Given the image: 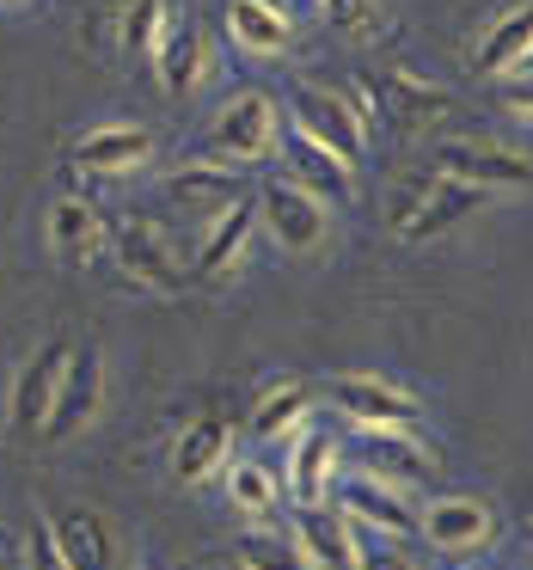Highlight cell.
<instances>
[{"label":"cell","instance_id":"1","mask_svg":"<svg viewBox=\"0 0 533 570\" xmlns=\"http://www.w3.org/2000/svg\"><path fill=\"white\" fill-rule=\"evenodd\" d=\"M349 105L362 111V124L374 129V117H393L398 136H417V129L454 117V99H447L435 80H423L417 68H386V75H349Z\"/></svg>","mask_w":533,"mask_h":570},{"label":"cell","instance_id":"2","mask_svg":"<svg viewBox=\"0 0 533 570\" xmlns=\"http://www.w3.org/2000/svg\"><path fill=\"white\" fill-rule=\"evenodd\" d=\"M203 148H209V160L234 166V173L270 160V154L283 148V105H276V92H264V87L234 92V99H227L221 111L209 117V136H203Z\"/></svg>","mask_w":533,"mask_h":570},{"label":"cell","instance_id":"3","mask_svg":"<svg viewBox=\"0 0 533 570\" xmlns=\"http://www.w3.org/2000/svg\"><path fill=\"white\" fill-rule=\"evenodd\" d=\"M288 124H295V136L319 141V148H332L344 166H362L368 160V124H362V111L349 105L344 87H319V80H295L283 99Z\"/></svg>","mask_w":533,"mask_h":570},{"label":"cell","instance_id":"4","mask_svg":"<svg viewBox=\"0 0 533 570\" xmlns=\"http://www.w3.org/2000/svg\"><path fill=\"white\" fill-rule=\"evenodd\" d=\"M435 173L484 190V197H503V190H533V154L509 148V141H484V136H454L435 148Z\"/></svg>","mask_w":533,"mask_h":570},{"label":"cell","instance_id":"5","mask_svg":"<svg viewBox=\"0 0 533 570\" xmlns=\"http://www.w3.org/2000/svg\"><path fill=\"white\" fill-rule=\"evenodd\" d=\"M325 399H332V411L344 417L349 435H362V430L417 435L423 430V399L405 393V386H393V381H381V374H337Z\"/></svg>","mask_w":533,"mask_h":570},{"label":"cell","instance_id":"6","mask_svg":"<svg viewBox=\"0 0 533 570\" xmlns=\"http://www.w3.org/2000/svg\"><path fill=\"white\" fill-rule=\"evenodd\" d=\"M111 258H117V271L136 276L154 295H185L190 288V271L172 252V239L154 222H141V215H111Z\"/></svg>","mask_w":533,"mask_h":570},{"label":"cell","instance_id":"7","mask_svg":"<svg viewBox=\"0 0 533 570\" xmlns=\"http://www.w3.org/2000/svg\"><path fill=\"white\" fill-rule=\"evenodd\" d=\"M68 356H75V344H68V337H50V344H38L26 356V368L13 374V393H7V423H13L19 442H43V423H50L56 393H62Z\"/></svg>","mask_w":533,"mask_h":570},{"label":"cell","instance_id":"8","mask_svg":"<svg viewBox=\"0 0 533 570\" xmlns=\"http://www.w3.org/2000/svg\"><path fill=\"white\" fill-rule=\"evenodd\" d=\"M337 472H344V448H337V435L325 430L319 417H307L295 435H288L283 497H288L295 509H319V503H332V491H337Z\"/></svg>","mask_w":533,"mask_h":570},{"label":"cell","instance_id":"9","mask_svg":"<svg viewBox=\"0 0 533 570\" xmlns=\"http://www.w3.org/2000/svg\"><path fill=\"white\" fill-rule=\"evenodd\" d=\"M251 239H258V203L239 197L234 209H221L215 222H203L197 258H190V283H234L251 264Z\"/></svg>","mask_w":533,"mask_h":570},{"label":"cell","instance_id":"10","mask_svg":"<svg viewBox=\"0 0 533 570\" xmlns=\"http://www.w3.org/2000/svg\"><path fill=\"white\" fill-rule=\"evenodd\" d=\"M43 239H50V252L68 271H87V264H99L105 252H111V215H105L99 203H87L80 190H62V197L43 209Z\"/></svg>","mask_w":533,"mask_h":570},{"label":"cell","instance_id":"11","mask_svg":"<svg viewBox=\"0 0 533 570\" xmlns=\"http://www.w3.org/2000/svg\"><path fill=\"white\" fill-rule=\"evenodd\" d=\"M258 234H270L283 252H319L325 246V203L307 197L300 185H288V178H264L258 197Z\"/></svg>","mask_w":533,"mask_h":570},{"label":"cell","instance_id":"12","mask_svg":"<svg viewBox=\"0 0 533 570\" xmlns=\"http://www.w3.org/2000/svg\"><path fill=\"white\" fill-rule=\"evenodd\" d=\"M332 509L349 515L356 528H374V533H393V540H411L417 533V509L398 484L374 479V472H337V491H332Z\"/></svg>","mask_w":533,"mask_h":570},{"label":"cell","instance_id":"13","mask_svg":"<svg viewBox=\"0 0 533 570\" xmlns=\"http://www.w3.org/2000/svg\"><path fill=\"white\" fill-rule=\"evenodd\" d=\"M148 160H154V129L124 124V117L68 141V166L87 173V178H129V173H141Z\"/></svg>","mask_w":533,"mask_h":570},{"label":"cell","instance_id":"14","mask_svg":"<svg viewBox=\"0 0 533 570\" xmlns=\"http://www.w3.org/2000/svg\"><path fill=\"white\" fill-rule=\"evenodd\" d=\"M154 68H160L166 99H190V92H203L215 80L209 31H203L197 19L172 13V19H166V31H160V43H154Z\"/></svg>","mask_w":533,"mask_h":570},{"label":"cell","instance_id":"15","mask_svg":"<svg viewBox=\"0 0 533 570\" xmlns=\"http://www.w3.org/2000/svg\"><path fill=\"white\" fill-rule=\"evenodd\" d=\"M99 405H105V362H99V350L75 344L62 393H56V411H50V423H43V442H75V435L99 417Z\"/></svg>","mask_w":533,"mask_h":570},{"label":"cell","instance_id":"16","mask_svg":"<svg viewBox=\"0 0 533 570\" xmlns=\"http://www.w3.org/2000/svg\"><path fill=\"white\" fill-rule=\"evenodd\" d=\"M227 38H234L239 56L276 62L300 43V26L288 13V0H227Z\"/></svg>","mask_w":533,"mask_h":570},{"label":"cell","instance_id":"17","mask_svg":"<svg viewBox=\"0 0 533 570\" xmlns=\"http://www.w3.org/2000/svg\"><path fill=\"white\" fill-rule=\"evenodd\" d=\"M484 190L472 185H454V178H430V185L417 190V203L411 209H398V234H405V246H430V239H442L447 227H460L466 215L484 209Z\"/></svg>","mask_w":533,"mask_h":570},{"label":"cell","instance_id":"18","mask_svg":"<svg viewBox=\"0 0 533 570\" xmlns=\"http://www.w3.org/2000/svg\"><path fill=\"white\" fill-rule=\"evenodd\" d=\"M417 533L435 552H478V546L496 540V509L478 503V497H435L417 515Z\"/></svg>","mask_w":533,"mask_h":570},{"label":"cell","instance_id":"19","mask_svg":"<svg viewBox=\"0 0 533 570\" xmlns=\"http://www.w3.org/2000/svg\"><path fill=\"white\" fill-rule=\"evenodd\" d=\"M166 197H172V209H185L190 222H215L221 209H234L246 190H239V173L221 160H185L166 173Z\"/></svg>","mask_w":533,"mask_h":570},{"label":"cell","instance_id":"20","mask_svg":"<svg viewBox=\"0 0 533 570\" xmlns=\"http://www.w3.org/2000/svg\"><path fill=\"white\" fill-rule=\"evenodd\" d=\"M295 552L307 558V570H356V552H362V540H356V521L349 515H337L332 503H319V509H295Z\"/></svg>","mask_w":533,"mask_h":570},{"label":"cell","instance_id":"21","mask_svg":"<svg viewBox=\"0 0 533 570\" xmlns=\"http://www.w3.org/2000/svg\"><path fill=\"white\" fill-rule=\"evenodd\" d=\"M227 460H234V423L221 417V411H203L197 423H185L172 442V479L178 484H209L227 472Z\"/></svg>","mask_w":533,"mask_h":570},{"label":"cell","instance_id":"22","mask_svg":"<svg viewBox=\"0 0 533 570\" xmlns=\"http://www.w3.org/2000/svg\"><path fill=\"white\" fill-rule=\"evenodd\" d=\"M56 552L68 558V570H124V552H117V528L99 509H62L50 521Z\"/></svg>","mask_w":533,"mask_h":570},{"label":"cell","instance_id":"23","mask_svg":"<svg viewBox=\"0 0 533 570\" xmlns=\"http://www.w3.org/2000/svg\"><path fill=\"white\" fill-rule=\"evenodd\" d=\"M276 154L288 160V185H300L307 197H319L325 209H332V203H349V178H356V166H344L332 148H319V141L283 129V148Z\"/></svg>","mask_w":533,"mask_h":570},{"label":"cell","instance_id":"24","mask_svg":"<svg viewBox=\"0 0 533 570\" xmlns=\"http://www.w3.org/2000/svg\"><path fill=\"white\" fill-rule=\"evenodd\" d=\"M472 68H478L484 80L527 75V68H533V0H521V7H509V13L491 19V31H484Z\"/></svg>","mask_w":533,"mask_h":570},{"label":"cell","instance_id":"25","mask_svg":"<svg viewBox=\"0 0 533 570\" xmlns=\"http://www.w3.org/2000/svg\"><path fill=\"white\" fill-rule=\"evenodd\" d=\"M356 442H362V472L398 484V491L417 484V479H430V466H435V454L417 442V435H405V430H362Z\"/></svg>","mask_w":533,"mask_h":570},{"label":"cell","instance_id":"26","mask_svg":"<svg viewBox=\"0 0 533 570\" xmlns=\"http://www.w3.org/2000/svg\"><path fill=\"white\" fill-rule=\"evenodd\" d=\"M313 417V386L307 381H270L251 405V442H288L300 423Z\"/></svg>","mask_w":533,"mask_h":570},{"label":"cell","instance_id":"27","mask_svg":"<svg viewBox=\"0 0 533 570\" xmlns=\"http://www.w3.org/2000/svg\"><path fill=\"white\" fill-rule=\"evenodd\" d=\"M227 503L239 509V515H251V521H264V515H276L283 509V479H276L264 460H227Z\"/></svg>","mask_w":533,"mask_h":570},{"label":"cell","instance_id":"28","mask_svg":"<svg viewBox=\"0 0 533 570\" xmlns=\"http://www.w3.org/2000/svg\"><path fill=\"white\" fill-rule=\"evenodd\" d=\"M166 19H172L166 0H124V13H117V43H124V56H154Z\"/></svg>","mask_w":533,"mask_h":570},{"label":"cell","instance_id":"29","mask_svg":"<svg viewBox=\"0 0 533 570\" xmlns=\"http://www.w3.org/2000/svg\"><path fill=\"white\" fill-rule=\"evenodd\" d=\"M319 13L332 31H344V38H381L386 31V0H319Z\"/></svg>","mask_w":533,"mask_h":570},{"label":"cell","instance_id":"30","mask_svg":"<svg viewBox=\"0 0 533 570\" xmlns=\"http://www.w3.org/2000/svg\"><path fill=\"white\" fill-rule=\"evenodd\" d=\"M234 558L246 570H307V558L295 552V540H288V533H246Z\"/></svg>","mask_w":533,"mask_h":570},{"label":"cell","instance_id":"31","mask_svg":"<svg viewBox=\"0 0 533 570\" xmlns=\"http://www.w3.org/2000/svg\"><path fill=\"white\" fill-rule=\"evenodd\" d=\"M26 570H68V558L56 552L50 521H31V533H26Z\"/></svg>","mask_w":533,"mask_h":570},{"label":"cell","instance_id":"32","mask_svg":"<svg viewBox=\"0 0 533 570\" xmlns=\"http://www.w3.org/2000/svg\"><path fill=\"white\" fill-rule=\"evenodd\" d=\"M496 105H503L509 117H521V124H533V75L496 80Z\"/></svg>","mask_w":533,"mask_h":570},{"label":"cell","instance_id":"33","mask_svg":"<svg viewBox=\"0 0 533 570\" xmlns=\"http://www.w3.org/2000/svg\"><path fill=\"white\" fill-rule=\"evenodd\" d=\"M356 570H417V564H411L398 546H362V552H356Z\"/></svg>","mask_w":533,"mask_h":570},{"label":"cell","instance_id":"34","mask_svg":"<svg viewBox=\"0 0 533 570\" xmlns=\"http://www.w3.org/2000/svg\"><path fill=\"white\" fill-rule=\"evenodd\" d=\"M0 570H13V564H7V558H0Z\"/></svg>","mask_w":533,"mask_h":570},{"label":"cell","instance_id":"35","mask_svg":"<svg viewBox=\"0 0 533 570\" xmlns=\"http://www.w3.org/2000/svg\"><path fill=\"white\" fill-rule=\"evenodd\" d=\"M527 540H533V521H527Z\"/></svg>","mask_w":533,"mask_h":570}]
</instances>
